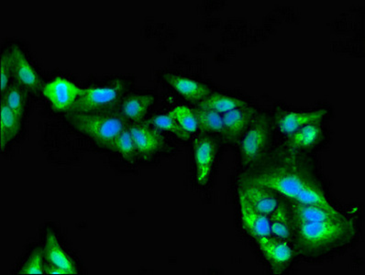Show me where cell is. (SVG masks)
I'll return each instance as SVG.
<instances>
[{
	"label": "cell",
	"instance_id": "obj_8",
	"mask_svg": "<svg viewBox=\"0 0 365 275\" xmlns=\"http://www.w3.org/2000/svg\"><path fill=\"white\" fill-rule=\"evenodd\" d=\"M219 146L209 134H200L195 138L193 152L197 183L206 185L209 183L214 165H215Z\"/></svg>",
	"mask_w": 365,
	"mask_h": 275
},
{
	"label": "cell",
	"instance_id": "obj_20",
	"mask_svg": "<svg viewBox=\"0 0 365 275\" xmlns=\"http://www.w3.org/2000/svg\"><path fill=\"white\" fill-rule=\"evenodd\" d=\"M322 135V128L320 123L306 125L289 135L288 146L292 151L312 148L319 142Z\"/></svg>",
	"mask_w": 365,
	"mask_h": 275
},
{
	"label": "cell",
	"instance_id": "obj_2",
	"mask_svg": "<svg viewBox=\"0 0 365 275\" xmlns=\"http://www.w3.org/2000/svg\"><path fill=\"white\" fill-rule=\"evenodd\" d=\"M356 229L350 219L293 224L292 239L301 255L319 258L333 254L354 241Z\"/></svg>",
	"mask_w": 365,
	"mask_h": 275
},
{
	"label": "cell",
	"instance_id": "obj_28",
	"mask_svg": "<svg viewBox=\"0 0 365 275\" xmlns=\"http://www.w3.org/2000/svg\"><path fill=\"white\" fill-rule=\"evenodd\" d=\"M43 258H46L44 249L41 248L35 249L31 252L30 257L25 261L24 266L21 269L20 274H43L44 271Z\"/></svg>",
	"mask_w": 365,
	"mask_h": 275
},
{
	"label": "cell",
	"instance_id": "obj_23",
	"mask_svg": "<svg viewBox=\"0 0 365 275\" xmlns=\"http://www.w3.org/2000/svg\"><path fill=\"white\" fill-rule=\"evenodd\" d=\"M129 125L115 138L110 146V150L123 156L125 161L129 164L134 165L139 157H138L135 142L131 136Z\"/></svg>",
	"mask_w": 365,
	"mask_h": 275
},
{
	"label": "cell",
	"instance_id": "obj_10",
	"mask_svg": "<svg viewBox=\"0 0 365 275\" xmlns=\"http://www.w3.org/2000/svg\"><path fill=\"white\" fill-rule=\"evenodd\" d=\"M12 56V65H14V73L12 79L21 88H24L28 93L33 95H39L43 92V83L34 67L31 66L26 56L21 52L20 48L16 44L11 48Z\"/></svg>",
	"mask_w": 365,
	"mask_h": 275
},
{
	"label": "cell",
	"instance_id": "obj_18",
	"mask_svg": "<svg viewBox=\"0 0 365 275\" xmlns=\"http://www.w3.org/2000/svg\"><path fill=\"white\" fill-rule=\"evenodd\" d=\"M44 254H46L47 261L68 271L69 275L78 274L75 262L72 261V259L61 247L58 239H57L56 234H54L51 229L47 230Z\"/></svg>",
	"mask_w": 365,
	"mask_h": 275
},
{
	"label": "cell",
	"instance_id": "obj_7",
	"mask_svg": "<svg viewBox=\"0 0 365 275\" xmlns=\"http://www.w3.org/2000/svg\"><path fill=\"white\" fill-rule=\"evenodd\" d=\"M255 241L273 274H284L294 259V249L289 242L272 235L262 237Z\"/></svg>",
	"mask_w": 365,
	"mask_h": 275
},
{
	"label": "cell",
	"instance_id": "obj_9",
	"mask_svg": "<svg viewBox=\"0 0 365 275\" xmlns=\"http://www.w3.org/2000/svg\"><path fill=\"white\" fill-rule=\"evenodd\" d=\"M84 90L69 80L56 78L44 85L41 93L52 103L54 110L68 112Z\"/></svg>",
	"mask_w": 365,
	"mask_h": 275
},
{
	"label": "cell",
	"instance_id": "obj_1",
	"mask_svg": "<svg viewBox=\"0 0 365 275\" xmlns=\"http://www.w3.org/2000/svg\"><path fill=\"white\" fill-rule=\"evenodd\" d=\"M243 185H258L273 190L294 202L333 207L316 182L299 169L286 165L269 166L252 172Z\"/></svg>",
	"mask_w": 365,
	"mask_h": 275
},
{
	"label": "cell",
	"instance_id": "obj_30",
	"mask_svg": "<svg viewBox=\"0 0 365 275\" xmlns=\"http://www.w3.org/2000/svg\"><path fill=\"white\" fill-rule=\"evenodd\" d=\"M44 271L47 274H69L68 271L63 270V269L56 266L51 262L47 261L46 264H44Z\"/></svg>",
	"mask_w": 365,
	"mask_h": 275
},
{
	"label": "cell",
	"instance_id": "obj_15",
	"mask_svg": "<svg viewBox=\"0 0 365 275\" xmlns=\"http://www.w3.org/2000/svg\"><path fill=\"white\" fill-rule=\"evenodd\" d=\"M238 194L242 228L245 232L255 239L270 236L269 217L255 210L240 192H238Z\"/></svg>",
	"mask_w": 365,
	"mask_h": 275
},
{
	"label": "cell",
	"instance_id": "obj_4",
	"mask_svg": "<svg viewBox=\"0 0 365 275\" xmlns=\"http://www.w3.org/2000/svg\"><path fill=\"white\" fill-rule=\"evenodd\" d=\"M130 88V81L118 79L110 85L85 88L69 111L91 113L116 110Z\"/></svg>",
	"mask_w": 365,
	"mask_h": 275
},
{
	"label": "cell",
	"instance_id": "obj_17",
	"mask_svg": "<svg viewBox=\"0 0 365 275\" xmlns=\"http://www.w3.org/2000/svg\"><path fill=\"white\" fill-rule=\"evenodd\" d=\"M328 114L326 110L309 112H287L277 121L278 129L286 135H291L294 131L306 125L320 123Z\"/></svg>",
	"mask_w": 365,
	"mask_h": 275
},
{
	"label": "cell",
	"instance_id": "obj_6",
	"mask_svg": "<svg viewBox=\"0 0 365 275\" xmlns=\"http://www.w3.org/2000/svg\"><path fill=\"white\" fill-rule=\"evenodd\" d=\"M131 136L135 142L138 157L144 162L150 161L165 146L161 130L152 124L144 123L129 125Z\"/></svg>",
	"mask_w": 365,
	"mask_h": 275
},
{
	"label": "cell",
	"instance_id": "obj_19",
	"mask_svg": "<svg viewBox=\"0 0 365 275\" xmlns=\"http://www.w3.org/2000/svg\"><path fill=\"white\" fill-rule=\"evenodd\" d=\"M269 222L272 236L287 242L292 239L293 222L288 204L280 201L277 209L269 216Z\"/></svg>",
	"mask_w": 365,
	"mask_h": 275
},
{
	"label": "cell",
	"instance_id": "obj_13",
	"mask_svg": "<svg viewBox=\"0 0 365 275\" xmlns=\"http://www.w3.org/2000/svg\"><path fill=\"white\" fill-rule=\"evenodd\" d=\"M238 192L255 210L265 216H270L280 202L278 194L262 185L242 184Z\"/></svg>",
	"mask_w": 365,
	"mask_h": 275
},
{
	"label": "cell",
	"instance_id": "obj_26",
	"mask_svg": "<svg viewBox=\"0 0 365 275\" xmlns=\"http://www.w3.org/2000/svg\"><path fill=\"white\" fill-rule=\"evenodd\" d=\"M147 123L152 124L157 129L168 130L182 140H190L191 134L182 129L181 125L178 123L170 111L168 113L157 115V116L150 118Z\"/></svg>",
	"mask_w": 365,
	"mask_h": 275
},
{
	"label": "cell",
	"instance_id": "obj_24",
	"mask_svg": "<svg viewBox=\"0 0 365 275\" xmlns=\"http://www.w3.org/2000/svg\"><path fill=\"white\" fill-rule=\"evenodd\" d=\"M1 100L22 121L26 110L28 92L16 82H11L7 90L1 95Z\"/></svg>",
	"mask_w": 365,
	"mask_h": 275
},
{
	"label": "cell",
	"instance_id": "obj_3",
	"mask_svg": "<svg viewBox=\"0 0 365 275\" xmlns=\"http://www.w3.org/2000/svg\"><path fill=\"white\" fill-rule=\"evenodd\" d=\"M66 120L73 129L91 138L99 147L110 146L129 125L116 110L106 112H66Z\"/></svg>",
	"mask_w": 365,
	"mask_h": 275
},
{
	"label": "cell",
	"instance_id": "obj_21",
	"mask_svg": "<svg viewBox=\"0 0 365 275\" xmlns=\"http://www.w3.org/2000/svg\"><path fill=\"white\" fill-rule=\"evenodd\" d=\"M247 105H249L247 102L242 100V99L214 93V94H210L209 97L200 102L197 104V108L215 111L217 113L223 115L227 112L235 110V108L245 107Z\"/></svg>",
	"mask_w": 365,
	"mask_h": 275
},
{
	"label": "cell",
	"instance_id": "obj_25",
	"mask_svg": "<svg viewBox=\"0 0 365 275\" xmlns=\"http://www.w3.org/2000/svg\"><path fill=\"white\" fill-rule=\"evenodd\" d=\"M200 134H222L224 125L222 115L215 111L197 108L194 110Z\"/></svg>",
	"mask_w": 365,
	"mask_h": 275
},
{
	"label": "cell",
	"instance_id": "obj_12",
	"mask_svg": "<svg viewBox=\"0 0 365 275\" xmlns=\"http://www.w3.org/2000/svg\"><path fill=\"white\" fill-rule=\"evenodd\" d=\"M293 224L317 223L337 220L345 217L334 207H326L319 204L294 202L289 204Z\"/></svg>",
	"mask_w": 365,
	"mask_h": 275
},
{
	"label": "cell",
	"instance_id": "obj_22",
	"mask_svg": "<svg viewBox=\"0 0 365 275\" xmlns=\"http://www.w3.org/2000/svg\"><path fill=\"white\" fill-rule=\"evenodd\" d=\"M0 115H1L0 116V128H1V151L3 152L5 147L20 133L21 120L2 100Z\"/></svg>",
	"mask_w": 365,
	"mask_h": 275
},
{
	"label": "cell",
	"instance_id": "obj_14",
	"mask_svg": "<svg viewBox=\"0 0 365 275\" xmlns=\"http://www.w3.org/2000/svg\"><path fill=\"white\" fill-rule=\"evenodd\" d=\"M155 100V97L150 94L127 95L121 99L116 110L128 123H140L148 114Z\"/></svg>",
	"mask_w": 365,
	"mask_h": 275
},
{
	"label": "cell",
	"instance_id": "obj_16",
	"mask_svg": "<svg viewBox=\"0 0 365 275\" xmlns=\"http://www.w3.org/2000/svg\"><path fill=\"white\" fill-rule=\"evenodd\" d=\"M163 79L190 103L198 104L212 94V90L209 86L195 81L193 79L185 78V76L165 73L163 75Z\"/></svg>",
	"mask_w": 365,
	"mask_h": 275
},
{
	"label": "cell",
	"instance_id": "obj_5",
	"mask_svg": "<svg viewBox=\"0 0 365 275\" xmlns=\"http://www.w3.org/2000/svg\"><path fill=\"white\" fill-rule=\"evenodd\" d=\"M270 121L267 115L257 114L241 139V158L243 166L256 164L267 152L270 138Z\"/></svg>",
	"mask_w": 365,
	"mask_h": 275
},
{
	"label": "cell",
	"instance_id": "obj_27",
	"mask_svg": "<svg viewBox=\"0 0 365 275\" xmlns=\"http://www.w3.org/2000/svg\"><path fill=\"white\" fill-rule=\"evenodd\" d=\"M173 116L175 117L178 123L181 125L182 129L190 133H196L198 130L197 120L194 110H190L185 105H179L173 108L171 111Z\"/></svg>",
	"mask_w": 365,
	"mask_h": 275
},
{
	"label": "cell",
	"instance_id": "obj_11",
	"mask_svg": "<svg viewBox=\"0 0 365 275\" xmlns=\"http://www.w3.org/2000/svg\"><path fill=\"white\" fill-rule=\"evenodd\" d=\"M257 114V110L249 105L223 114L224 137L232 142L241 140Z\"/></svg>",
	"mask_w": 365,
	"mask_h": 275
},
{
	"label": "cell",
	"instance_id": "obj_29",
	"mask_svg": "<svg viewBox=\"0 0 365 275\" xmlns=\"http://www.w3.org/2000/svg\"><path fill=\"white\" fill-rule=\"evenodd\" d=\"M0 84H1V95L11 85L12 73H14V65H12V56L11 49H7L3 52L1 61H0Z\"/></svg>",
	"mask_w": 365,
	"mask_h": 275
}]
</instances>
